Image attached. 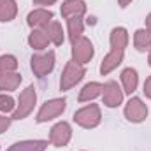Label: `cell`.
I'll return each instance as SVG.
<instances>
[{
	"label": "cell",
	"mask_w": 151,
	"mask_h": 151,
	"mask_svg": "<svg viewBox=\"0 0 151 151\" xmlns=\"http://www.w3.org/2000/svg\"><path fill=\"white\" fill-rule=\"evenodd\" d=\"M109 42H111V49H109V53L106 55V58L100 63V74L102 76L111 74L123 62L125 49L128 46V32H127V28L125 27H114L111 30V35H109Z\"/></svg>",
	"instance_id": "6da1fadb"
},
{
	"label": "cell",
	"mask_w": 151,
	"mask_h": 151,
	"mask_svg": "<svg viewBox=\"0 0 151 151\" xmlns=\"http://www.w3.org/2000/svg\"><path fill=\"white\" fill-rule=\"evenodd\" d=\"M74 123L83 127V128H95L100 125L102 121V113H100V107L97 104H90V106H84L81 109H77L74 113Z\"/></svg>",
	"instance_id": "7a4b0ae2"
},
{
	"label": "cell",
	"mask_w": 151,
	"mask_h": 151,
	"mask_svg": "<svg viewBox=\"0 0 151 151\" xmlns=\"http://www.w3.org/2000/svg\"><path fill=\"white\" fill-rule=\"evenodd\" d=\"M37 104V93H35V88L30 84L27 86L21 93H19V99H18V104H16V109L12 113V119H25L28 114L34 111Z\"/></svg>",
	"instance_id": "3957f363"
},
{
	"label": "cell",
	"mask_w": 151,
	"mask_h": 151,
	"mask_svg": "<svg viewBox=\"0 0 151 151\" xmlns=\"http://www.w3.org/2000/svg\"><path fill=\"white\" fill-rule=\"evenodd\" d=\"M84 74H86L84 65L77 63L76 60H69L65 69H63V72H62V77H60V90L67 91V90L74 88L77 83H81Z\"/></svg>",
	"instance_id": "277c9868"
},
{
	"label": "cell",
	"mask_w": 151,
	"mask_h": 151,
	"mask_svg": "<svg viewBox=\"0 0 151 151\" xmlns=\"http://www.w3.org/2000/svg\"><path fill=\"white\" fill-rule=\"evenodd\" d=\"M55 60H56L55 51L34 55L30 58V69H32L34 76L39 77V79H42V77H46L47 74H51L53 69H55Z\"/></svg>",
	"instance_id": "5b68a950"
},
{
	"label": "cell",
	"mask_w": 151,
	"mask_h": 151,
	"mask_svg": "<svg viewBox=\"0 0 151 151\" xmlns=\"http://www.w3.org/2000/svg\"><path fill=\"white\" fill-rule=\"evenodd\" d=\"M65 109H67V100L65 99H51V100H47V102L42 104V107L39 109V113H37L35 121L37 123L51 121V119L58 118L60 114H63Z\"/></svg>",
	"instance_id": "8992f818"
},
{
	"label": "cell",
	"mask_w": 151,
	"mask_h": 151,
	"mask_svg": "<svg viewBox=\"0 0 151 151\" xmlns=\"http://www.w3.org/2000/svg\"><path fill=\"white\" fill-rule=\"evenodd\" d=\"M95 55V49H93V44L90 39H86L84 35L79 39H76L72 42V60H76L77 63L81 65H86Z\"/></svg>",
	"instance_id": "52a82bcc"
},
{
	"label": "cell",
	"mask_w": 151,
	"mask_h": 151,
	"mask_svg": "<svg viewBox=\"0 0 151 151\" xmlns=\"http://www.w3.org/2000/svg\"><path fill=\"white\" fill-rule=\"evenodd\" d=\"M72 139V127L67 121H58L49 130V142L56 148H63Z\"/></svg>",
	"instance_id": "ba28073f"
},
{
	"label": "cell",
	"mask_w": 151,
	"mask_h": 151,
	"mask_svg": "<svg viewBox=\"0 0 151 151\" xmlns=\"http://www.w3.org/2000/svg\"><path fill=\"white\" fill-rule=\"evenodd\" d=\"M125 118L132 123H142L148 118V106L139 97H132L125 106Z\"/></svg>",
	"instance_id": "9c48e42d"
},
{
	"label": "cell",
	"mask_w": 151,
	"mask_h": 151,
	"mask_svg": "<svg viewBox=\"0 0 151 151\" xmlns=\"http://www.w3.org/2000/svg\"><path fill=\"white\" fill-rule=\"evenodd\" d=\"M102 104L109 109H114L118 106H121L123 102V90L118 86L116 81H107L104 84V90H102Z\"/></svg>",
	"instance_id": "30bf717a"
},
{
	"label": "cell",
	"mask_w": 151,
	"mask_h": 151,
	"mask_svg": "<svg viewBox=\"0 0 151 151\" xmlns=\"http://www.w3.org/2000/svg\"><path fill=\"white\" fill-rule=\"evenodd\" d=\"M51 19H53V12L44 7H37V9L30 11L27 16V23L32 28H44Z\"/></svg>",
	"instance_id": "8fae6325"
},
{
	"label": "cell",
	"mask_w": 151,
	"mask_h": 151,
	"mask_svg": "<svg viewBox=\"0 0 151 151\" xmlns=\"http://www.w3.org/2000/svg\"><path fill=\"white\" fill-rule=\"evenodd\" d=\"M60 12H62V16L65 19H69V18H83L84 12H86V4H84V0H65L62 4Z\"/></svg>",
	"instance_id": "7c38bea8"
},
{
	"label": "cell",
	"mask_w": 151,
	"mask_h": 151,
	"mask_svg": "<svg viewBox=\"0 0 151 151\" xmlns=\"http://www.w3.org/2000/svg\"><path fill=\"white\" fill-rule=\"evenodd\" d=\"M42 30H44V34L47 35V39H49L51 44H55V46H62V44H63V40H65V32H63L62 23L51 19Z\"/></svg>",
	"instance_id": "4fadbf2b"
},
{
	"label": "cell",
	"mask_w": 151,
	"mask_h": 151,
	"mask_svg": "<svg viewBox=\"0 0 151 151\" xmlns=\"http://www.w3.org/2000/svg\"><path fill=\"white\" fill-rule=\"evenodd\" d=\"M102 90H104V84H102V83H97V81L86 83V84L81 88V91H79V95H77V100H79V102H91V100H95L97 97L102 95Z\"/></svg>",
	"instance_id": "5bb4252c"
},
{
	"label": "cell",
	"mask_w": 151,
	"mask_h": 151,
	"mask_svg": "<svg viewBox=\"0 0 151 151\" xmlns=\"http://www.w3.org/2000/svg\"><path fill=\"white\" fill-rule=\"evenodd\" d=\"M47 144L49 142L44 141V139H28V141L14 142L7 151H46Z\"/></svg>",
	"instance_id": "9a60e30c"
},
{
	"label": "cell",
	"mask_w": 151,
	"mask_h": 151,
	"mask_svg": "<svg viewBox=\"0 0 151 151\" xmlns=\"http://www.w3.org/2000/svg\"><path fill=\"white\" fill-rule=\"evenodd\" d=\"M121 84H123V93L132 95L137 90V86H139V74H137V70L132 69V67L125 69L121 72Z\"/></svg>",
	"instance_id": "2e32d148"
},
{
	"label": "cell",
	"mask_w": 151,
	"mask_h": 151,
	"mask_svg": "<svg viewBox=\"0 0 151 151\" xmlns=\"http://www.w3.org/2000/svg\"><path fill=\"white\" fill-rule=\"evenodd\" d=\"M28 44H30V47L35 49V51H44V49H47V46H49V39L44 34L42 28H32V32H30V35H28Z\"/></svg>",
	"instance_id": "e0dca14e"
},
{
	"label": "cell",
	"mask_w": 151,
	"mask_h": 151,
	"mask_svg": "<svg viewBox=\"0 0 151 151\" xmlns=\"http://www.w3.org/2000/svg\"><path fill=\"white\" fill-rule=\"evenodd\" d=\"M18 14V4L16 0H0V21L9 23Z\"/></svg>",
	"instance_id": "ac0fdd59"
},
{
	"label": "cell",
	"mask_w": 151,
	"mask_h": 151,
	"mask_svg": "<svg viewBox=\"0 0 151 151\" xmlns=\"http://www.w3.org/2000/svg\"><path fill=\"white\" fill-rule=\"evenodd\" d=\"M21 74L19 72H5L0 74V91H12L19 86Z\"/></svg>",
	"instance_id": "d6986e66"
},
{
	"label": "cell",
	"mask_w": 151,
	"mask_h": 151,
	"mask_svg": "<svg viewBox=\"0 0 151 151\" xmlns=\"http://www.w3.org/2000/svg\"><path fill=\"white\" fill-rule=\"evenodd\" d=\"M134 46L137 51H148L151 49V30L139 28L134 34Z\"/></svg>",
	"instance_id": "ffe728a7"
},
{
	"label": "cell",
	"mask_w": 151,
	"mask_h": 151,
	"mask_svg": "<svg viewBox=\"0 0 151 151\" xmlns=\"http://www.w3.org/2000/svg\"><path fill=\"white\" fill-rule=\"evenodd\" d=\"M67 30H69V39H70V42H74L76 39L83 37V32H84L83 18H69V19H67Z\"/></svg>",
	"instance_id": "44dd1931"
},
{
	"label": "cell",
	"mask_w": 151,
	"mask_h": 151,
	"mask_svg": "<svg viewBox=\"0 0 151 151\" xmlns=\"http://www.w3.org/2000/svg\"><path fill=\"white\" fill-rule=\"evenodd\" d=\"M18 70V58L14 55H2L0 56V74L16 72Z\"/></svg>",
	"instance_id": "7402d4cb"
},
{
	"label": "cell",
	"mask_w": 151,
	"mask_h": 151,
	"mask_svg": "<svg viewBox=\"0 0 151 151\" xmlns=\"http://www.w3.org/2000/svg\"><path fill=\"white\" fill-rule=\"evenodd\" d=\"M14 109H16V102H14V99L11 97V95H5V93H2L0 95V113H14Z\"/></svg>",
	"instance_id": "603a6c76"
},
{
	"label": "cell",
	"mask_w": 151,
	"mask_h": 151,
	"mask_svg": "<svg viewBox=\"0 0 151 151\" xmlns=\"http://www.w3.org/2000/svg\"><path fill=\"white\" fill-rule=\"evenodd\" d=\"M11 123H12V118H7V116L0 114V134H4L11 127Z\"/></svg>",
	"instance_id": "cb8c5ba5"
},
{
	"label": "cell",
	"mask_w": 151,
	"mask_h": 151,
	"mask_svg": "<svg viewBox=\"0 0 151 151\" xmlns=\"http://www.w3.org/2000/svg\"><path fill=\"white\" fill-rule=\"evenodd\" d=\"M142 91H144V95H146L148 99H151V76L144 81V90H142Z\"/></svg>",
	"instance_id": "d4e9b609"
},
{
	"label": "cell",
	"mask_w": 151,
	"mask_h": 151,
	"mask_svg": "<svg viewBox=\"0 0 151 151\" xmlns=\"http://www.w3.org/2000/svg\"><path fill=\"white\" fill-rule=\"evenodd\" d=\"M35 5H53V4H56L58 0H32Z\"/></svg>",
	"instance_id": "484cf974"
},
{
	"label": "cell",
	"mask_w": 151,
	"mask_h": 151,
	"mask_svg": "<svg viewBox=\"0 0 151 151\" xmlns=\"http://www.w3.org/2000/svg\"><path fill=\"white\" fill-rule=\"evenodd\" d=\"M130 2H132V0H118V4H119V7H121V9H125Z\"/></svg>",
	"instance_id": "4316f807"
},
{
	"label": "cell",
	"mask_w": 151,
	"mask_h": 151,
	"mask_svg": "<svg viewBox=\"0 0 151 151\" xmlns=\"http://www.w3.org/2000/svg\"><path fill=\"white\" fill-rule=\"evenodd\" d=\"M144 21H146V28H148V30H151V12L146 16V19H144Z\"/></svg>",
	"instance_id": "83f0119b"
},
{
	"label": "cell",
	"mask_w": 151,
	"mask_h": 151,
	"mask_svg": "<svg viewBox=\"0 0 151 151\" xmlns=\"http://www.w3.org/2000/svg\"><path fill=\"white\" fill-rule=\"evenodd\" d=\"M148 63H150V67H151V49H150V56H148Z\"/></svg>",
	"instance_id": "f1b7e54d"
}]
</instances>
